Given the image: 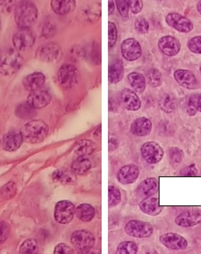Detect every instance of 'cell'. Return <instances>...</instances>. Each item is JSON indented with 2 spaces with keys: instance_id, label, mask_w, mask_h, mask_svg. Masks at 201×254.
Here are the masks:
<instances>
[{
  "instance_id": "6da1fadb",
  "label": "cell",
  "mask_w": 201,
  "mask_h": 254,
  "mask_svg": "<svg viewBox=\"0 0 201 254\" xmlns=\"http://www.w3.org/2000/svg\"><path fill=\"white\" fill-rule=\"evenodd\" d=\"M24 59L18 51L11 47L0 49V73L3 75H11L18 71Z\"/></svg>"
},
{
  "instance_id": "7a4b0ae2",
  "label": "cell",
  "mask_w": 201,
  "mask_h": 254,
  "mask_svg": "<svg viewBox=\"0 0 201 254\" xmlns=\"http://www.w3.org/2000/svg\"><path fill=\"white\" fill-rule=\"evenodd\" d=\"M23 138L26 142L37 144L45 140L49 133V127L42 120H32L21 129Z\"/></svg>"
},
{
  "instance_id": "3957f363",
  "label": "cell",
  "mask_w": 201,
  "mask_h": 254,
  "mask_svg": "<svg viewBox=\"0 0 201 254\" xmlns=\"http://www.w3.org/2000/svg\"><path fill=\"white\" fill-rule=\"evenodd\" d=\"M38 17V9L35 4L30 2H22L17 5L14 11V19L20 28H29L36 22Z\"/></svg>"
},
{
  "instance_id": "277c9868",
  "label": "cell",
  "mask_w": 201,
  "mask_h": 254,
  "mask_svg": "<svg viewBox=\"0 0 201 254\" xmlns=\"http://www.w3.org/2000/svg\"><path fill=\"white\" fill-rule=\"evenodd\" d=\"M125 232L128 236L136 239H147L153 233V227L151 223L140 220H132L125 224Z\"/></svg>"
},
{
  "instance_id": "5b68a950",
  "label": "cell",
  "mask_w": 201,
  "mask_h": 254,
  "mask_svg": "<svg viewBox=\"0 0 201 254\" xmlns=\"http://www.w3.org/2000/svg\"><path fill=\"white\" fill-rule=\"evenodd\" d=\"M36 58L46 63L57 62L63 56L61 48L56 43H48L40 46L36 52Z\"/></svg>"
},
{
  "instance_id": "8992f818",
  "label": "cell",
  "mask_w": 201,
  "mask_h": 254,
  "mask_svg": "<svg viewBox=\"0 0 201 254\" xmlns=\"http://www.w3.org/2000/svg\"><path fill=\"white\" fill-rule=\"evenodd\" d=\"M142 157L147 163L157 164L162 160L164 152L162 147L156 141H147L140 148Z\"/></svg>"
},
{
  "instance_id": "52a82bcc",
  "label": "cell",
  "mask_w": 201,
  "mask_h": 254,
  "mask_svg": "<svg viewBox=\"0 0 201 254\" xmlns=\"http://www.w3.org/2000/svg\"><path fill=\"white\" fill-rule=\"evenodd\" d=\"M168 25L182 33H189L194 29V24L188 17L179 13H169L165 16Z\"/></svg>"
},
{
  "instance_id": "ba28073f",
  "label": "cell",
  "mask_w": 201,
  "mask_h": 254,
  "mask_svg": "<svg viewBox=\"0 0 201 254\" xmlns=\"http://www.w3.org/2000/svg\"><path fill=\"white\" fill-rule=\"evenodd\" d=\"M57 79L58 82L63 87L70 88L78 82L79 72L75 66L65 64L58 71Z\"/></svg>"
},
{
  "instance_id": "9c48e42d",
  "label": "cell",
  "mask_w": 201,
  "mask_h": 254,
  "mask_svg": "<svg viewBox=\"0 0 201 254\" xmlns=\"http://www.w3.org/2000/svg\"><path fill=\"white\" fill-rule=\"evenodd\" d=\"M75 214V205L70 201L63 200L56 203L55 206V220L59 224H67L71 222Z\"/></svg>"
},
{
  "instance_id": "30bf717a",
  "label": "cell",
  "mask_w": 201,
  "mask_h": 254,
  "mask_svg": "<svg viewBox=\"0 0 201 254\" xmlns=\"http://www.w3.org/2000/svg\"><path fill=\"white\" fill-rule=\"evenodd\" d=\"M122 57L128 62H135L142 56V47L140 42L134 38H129L124 40L121 44Z\"/></svg>"
},
{
  "instance_id": "8fae6325",
  "label": "cell",
  "mask_w": 201,
  "mask_h": 254,
  "mask_svg": "<svg viewBox=\"0 0 201 254\" xmlns=\"http://www.w3.org/2000/svg\"><path fill=\"white\" fill-rule=\"evenodd\" d=\"M159 241L166 248L171 251H184L188 247V242L183 236L175 232L163 234L159 237Z\"/></svg>"
},
{
  "instance_id": "7c38bea8",
  "label": "cell",
  "mask_w": 201,
  "mask_h": 254,
  "mask_svg": "<svg viewBox=\"0 0 201 254\" xmlns=\"http://www.w3.org/2000/svg\"><path fill=\"white\" fill-rule=\"evenodd\" d=\"M73 245L80 251L91 250L95 245L96 239L93 234L87 230H78L73 232L71 236Z\"/></svg>"
},
{
  "instance_id": "4fadbf2b",
  "label": "cell",
  "mask_w": 201,
  "mask_h": 254,
  "mask_svg": "<svg viewBox=\"0 0 201 254\" xmlns=\"http://www.w3.org/2000/svg\"><path fill=\"white\" fill-rule=\"evenodd\" d=\"M36 37L29 28H20L13 36V46L18 51H25L34 45Z\"/></svg>"
},
{
  "instance_id": "5bb4252c",
  "label": "cell",
  "mask_w": 201,
  "mask_h": 254,
  "mask_svg": "<svg viewBox=\"0 0 201 254\" xmlns=\"http://www.w3.org/2000/svg\"><path fill=\"white\" fill-rule=\"evenodd\" d=\"M157 47L163 55L171 58L179 55L181 50V43L177 38L174 36H164L159 39Z\"/></svg>"
},
{
  "instance_id": "9a60e30c",
  "label": "cell",
  "mask_w": 201,
  "mask_h": 254,
  "mask_svg": "<svg viewBox=\"0 0 201 254\" xmlns=\"http://www.w3.org/2000/svg\"><path fill=\"white\" fill-rule=\"evenodd\" d=\"M159 181L156 178H148L144 180L136 190V194L139 198H144L153 197L159 191Z\"/></svg>"
},
{
  "instance_id": "2e32d148",
  "label": "cell",
  "mask_w": 201,
  "mask_h": 254,
  "mask_svg": "<svg viewBox=\"0 0 201 254\" xmlns=\"http://www.w3.org/2000/svg\"><path fill=\"white\" fill-rule=\"evenodd\" d=\"M140 174V170L138 166L135 164L125 165L118 170L117 181L121 185H132L137 181Z\"/></svg>"
},
{
  "instance_id": "e0dca14e",
  "label": "cell",
  "mask_w": 201,
  "mask_h": 254,
  "mask_svg": "<svg viewBox=\"0 0 201 254\" xmlns=\"http://www.w3.org/2000/svg\"><path fill=\"white\" fill-rule=\"evenodd\" d=\"M174 79L178 84L187 90H196L198 81L194 73L190 70L178 69L174 72Z\"/></svg>"
},
{
  "instance_id": "ac0fdd59",
  "label": "cell",
  "mask_w": 201,
  "mask_h": 254,
  "mask_svg": "<svg viewBox=\"0 0 201 254\" xmlns=\"http://www.w3.org/2000/svg\"><path fill=\"white\" fill-rule=\"evenodd\" d=\"M121 104L125 107V109L131 112H136L140 110L142 106V101L140 97L136 94V92L125 88L121 92Z\"/></svg>"
},
{
  "instance_id": "d6986e66",
  "label": "cell",
  "mask_w": 201,
  "mask_h": 254,
  "mask_svg": "<svg viewBox=\"0 0 201 254\" xmlns=\"http://www.w3.org/2000/svg\"><path fill=\"white\" fill-rule=\"evenodd\" d=\"M51 95L47 90H39L32 92L27 99V103L35 109H41L50 103Z\"/></svg>"
},
{
  "instance_id": "ffe728a7",
  "label": "cell",
  "mask_w": 201,
  "mask_h": 254,
  "mask_svg": "<svg viewBox=\"0 0 201 254\" xmlns=\"http://www.w3.org/2000/svg\"><path fill=\"white\" fill-rule=\"evenodd\" d=\"M175 223L181 228H193L201 224V213L197 211H186L179 214L175 219Z\"/></svg>"
},
{
  "instance_id": "44dd1931",
  "label": "cell",
  "mask_w": 201,
  "mask_h": 254,
  "mask_svg": "<svg viewBox=\"0 0 201 254\" xmlns=\"http://www.w3.org/2000/svg\"><path fill=\"white\" fill-rule=\"evenodd\" d=\"M160 201L156 197H150L142 200L139 204L140 210L145 214L151 217H156L160 214L164 209V206H160Z\"/></svg>"
},
{
  "instance_id": "7402d4cb",
  "label": "cell",
  "mask_w": 201,
  "mask_h": 254,
  "mask_svg": "<svg viewBox=\"0 0 201 254\" xmlns=\"http://www.w3.org/2000/svg\"><path fill=\"white\" fill-rule=\"evenodd\" d=\"M153 128V124L151 120L142 116L133 121L131 125V132L137 136H146L151 133Z\"/></svg>"
},
{
  "instance_id": "603a6c76",
  "label": "cell",
  "mask_w": 201,
  "mask_h": 254,
  "mask_svg": "<svg viewBox=\"0 0 201 254\" xmlns=\"http://www.w3.org/2000/svg\"><path fill=\"white\" fill-rule=\"evenodd\" d=\"M23 140L24 138L21 131H10L3 136V148L7 151H16L21 147Z\"/></svg>"
},
{
  "instance_id": "cb8c5ba5",
  "label": "cell",
  "mask_w": 201,
  "mask_h": 254,
  "mask_svg": "<svg viewBox=\"0 0 201 254\" xmlns=\"http://www.w3.org/2000/svg\"><path fill=\"white\" fill-rule=\"evenodd\" d=\"M45 81L46 77L44 74L42 72H34L25 77L23 84L25 90L32 93L40 90V88L45 83Z\"/></svg>"
},
{
  "instance_id": "d4e9b609",
  "label": "cell",
  "mask_w": 201,
  "mask_h": 254,
  "mask_svg": "<svg viewBox=\"0 0 201 254\" xmlns=\"http://www.w3.org/2000/svg\"><path fill=\"white\" fill-rule=\"evenodd\" d=\"M124 69L123 62L119 58H116L112 61L109 64L108 78L109 82L112 84H116L123 79Z\"/></svg>"
},
{
  "instance_id": "484cf974",
  "label": "cell",
  "mask_w": 201,
  "mask_h": 254,
  "mask_svg": "<svg viewBox=\"0 0 201 254\" xmlns=\"http://www.w3.org/2000/svg\"><path fill=\"white\" fill-rule=\"evenodd\" d=\"M51 7L59 15H66L75 10L76 2L74 0H52Z\"/></svg>"
},
{
  "instance_id": "4316f807",
  "label": "cell",
  "mask_w": 201,
  "mask_h": 254,
  "mask_svg": "<svg viewBox=\"0 0 201 254\" xmlns=\"http://www.w3.org/2000/svg\"><path fill=\"white\" fill-rule=\"evenodd\" d=\"M52 180L54 182L63 184V185H72L76 182V177L73 171L67 169H58L52 174Z\"/></svg>"
},
{
  "instance_id": "83f0119b",
  "label": "cell",
  "mask_w": 201,
  "mask_h": 254,
  "mask_svg": "<svg viewBox=\"0 0 201 254\" xmlns=\"http://www.w3.org/2000/svg\"><path fill=\"white\" fill-rule=\"evenodd\" d=\"M127 78H128V81H129L130 86L136 92L143 94L145 91L146 87H147V80H146L145 76L142 73L133 71V72L129 73Z\"/></svg>"
},
{
  "instance_id": "f1b7e54d",
  "label": "cell",
  "mask_w": 201,
  "mask_h": 254,
  "mask_svg": "<svg viewBox=\"0 0 201 254\" xmlns=\"http://www.w3.org/2000/svg\"><path fill=\"white\" fill-rule=\"evenodd\" d=\"M75 215L81 221L90 222L95 217L96 210L90 204H81L75 209Z\"/></svg>"
},
{
  "instance_id": "f546056e",
  "label": "cell",
  "mask_w": 201,
  "mask_h": 254,
  "mask_svg": "<svg viewBox=\"0 0 201 254\" xmlns=\"http://www.w3.org/2000/svg\"><path fill=\"white\" fill-rule=\"evenodd\" d=\"M96 145L90 140H81L75 144L74 152L78 157H87L95 151Z\"/></svg>"
},
{
  "instance_id": "4dcf8cb0",
  "label": "cell",
  "mask_w": 201,
  "mask_h": 254,
  "mask_svg": "<svg viewBox=\"0 0 201 254\" xmlns=\"http://www.w3.org/2000/svg\"><path fill=\"white\" fill-rule=\"evenodd\" d=\"M91 167V161L87 157H78L71 165L73 172L78 175H84L90 171Z\"/></svg>"
},
{
  "instance_id": "1f68e13d",
  "label": "cell",
  "mask_w": 201,
  "mask_h": 254,
  "mask_svg": "<svg viewBox=\"0 0 201 254\" xmlns=\"http://www.w3.org/2000/svg\"><path fill=\"white\" fill-rule=\"evenodd\" d=\"M159 106L163 112L172 113L177 107V101L173 94H166L159 101Z\"/></svg>"
},
{
  "instance_id": "d6a6232c",
  "label": "cell",
  "mask_w": 201,
  "mask_h": 254,
  "mask_svg": "<svg viewBox=\"0 0 201 254\" xmlns=\"http://www.w3.org/2000/svg\"><path fill=\"white\" fill-rule=\"evenodd\" d=\"M16 115L22 120H31L37 115V112L29 104L24 102L17 106Z\"/></svg>"
},
{
  "instance_id": "836d02e7",
  "label": "cell",
  "mask_w": 201,
  "mask_h": 254,
  "mask_svg": "<svg viewBox=\"0 0 201 254\" xmlns=\"http://www.w3.org/2000/svg\"><path fill=\"white\" fill-rule=\"evenodd\" d=\"M147 81L151 87H159L163 83L162 74L158 69L151 68L147 71Z\"/></svg>"
},
{
  "instance_id": "e575fe53",
  "label": "cell",
  "mask_w": 201,
  "mask_h": 254,
  "mask_svg": "<svg viewBox=\"0 0 201 254\" xmlns=\"http://www.w3.org/2000/svg\"><path fill=\"white\" fill-rule=\"evenodd\" d=\"M139 247L132 241H124L117 246L115 254H137Z\"/></svg>"
},
{
  "instance_id": "d590c367",
  "label": "cell",
  "mask_w": 201,
  "mask_h": 254,
  "mask_svg": "<svg viewBox=\"0 0 201 254\" xmlns=\"http://www.w3.org/2000/svg\"><path fill=\"white\" fill-rule=\"evenodd\" d=\"M20 254H40L36 239H28L21 244Z\"/></svg>"
},
{
  "instance_id": "8d00e7d4",
  "label": "cell",
  "mask_w": 201,
  "mask_h": 254,
  "mask_svg": "<svg viewBox=\"0 0 201 254\" xmlns=\"http://www.w3.org/2000/svg\"><path fill=\"white\" fill-rule=\"evenodd\" d=\"M185 154L179 147H171L168 150V159L173 164H179L184 159Z\"/></svg>"
},
{
  "instance_id": "74e56055",
  "label": "cell",
  "mask_w": 201,
  "mask_h": 254,
  "mask_svg": "<svg viewBox=\"0 0 201 254\" xmlns=\"http://www.w3.org/2000/svg\"><path fill=\"white\" fill-rule=\"evenodd\" d=\"M109 206L114 207L121 201V193L115 186H109L108 189Z\"/></svg>"
},
{
  "instance_id": "f35d334b",
  "label": "cell",
  "mask_w": 201,
  "mask_h": 254,
  "mask_svg": "<svg viewBox=\"0 0 201 254\" xmlns=\"http://www.w3.org/2000/svg\"><path fill=\"white\" fill-rule=\"evenodd\" d=\"M116 6L121 17L126 21L129 17V4L127 0H116Z\"/></svg>"
},
{
  "instance_id": "ab89813d",
  "label": "cell",
  "mask_w": 201,
  "mask_h": 254,
  "mask_svg": "<svg viewBox=\"0 0 201 254\" xmlns=\"http://www.w3.org/2000/svg\"><path fill=\"white\" fill-rule=\"evenodd\" d=\"M182 107L183 110L186 112V114L190 116H194L198 113V111L194 106V101H193L192 95L186 97L182 102Z\"/></svg>"
},
{
  "instance_id": "60d3db41",
  "label": "cell",
  "mask_w": 201,
  "mask_h": 254,
  "mask_svg": "<svg viewBox=\"0 0 201 254\" xmlns=\"http://www.w3.org/2000/svg\"><path fill=\"white\" fill-rule=\"evenodd\" d=\"M135 28H136V30L139 33L142 34V35H145V34H147L149 32V22L144 17H137L136 19V21H135Z\"/></svg>"
},
{
  "instance_id": "b9f144b4",
  "label": "cell",
  "mask_w": 201,
  "mask_h": 254,
  "mask_svg": "<svg viewBox=\"0 0 201 254\" xmlns=\"http://www.w3.org/2000/svg\"><path fill=\"white\" fill-rule=\"evenodd\" d=\"M187 47L196 55H201V36H197L190 39L187 43Z\"/></svg>"
},
{
  "instance_id": "7bdbcfd3",
  "label": "cell",
  "mask_w": 201,
  "mask_h": 254,
  "mask_svg": "<svg viewBox=\"0 0 201 254\" xmlns=\"http://www.w3.org/2000/svg\"><path fill=\"white\" fill-rule=\"evenodd\" d=\"M16 191H17V189H16L15 184L10 182L4 185L3 187L1 189L0 194L2 195V198H10L16 194Z\"/></svg>"
},
{
  "instance_id": "ee69618b",
  "label": "cell",
  "mask_w": 201,
  "mask_h": 254,
  "mask_svg": "<svg viewBox=\"0 0 201 254\" xmlns=\"http://www.w3.org/2000/svg\"><path fill=\"white\" fill-rule=\"evenodd\" d=\"M108 46L109 48H112L115 45L117 40V29L114 22L109 21L108 23Z\"/></svg>"
},
{
  "instance_id": "f6af8a7d",
  "label": "cell",
  "mask_w": 201,
  "mask_h": 254,
  "mask_svg": "<svg viewBox=\"0 0 201 254\" xmlns=\"http://www.w3.org/2000/svg\"><path fill=\"white\" fill-rule=\"evenodd\" d=\"M53 254H75V251L67 243H60L55 247Z\"/></svg>"
},
{
  "instance_id": "bcb514c9",
  "label": "cell",
  "mask_w": 201,
  "mask_h": 254,
  "mask_svg": "<svg viewBox=\"0 0 201 254\" xmlns=\"http://www.w3.org/2000/svg\"><path fill=\"white\" fill-rule=\"evenodd\" d=\"M9 234V224L5 221H0V245L6 241Z\"/></svg>"
},
{
  "instance_id": "7dc6e473",
  "label": "cell",
  "mask_w": 201,
  "mask_h": 254,
  "mask_svg": "<svg viewBox=\"0 0 201 254\" xmlns=\"http://www.w3.org/2000/svg\"><path fill=\"white\" fill-rule=\"evenodd\" d=\"M129 9L132 13L137 14L143 10L144 2L142 0H130L129 1Z\"/></svg>"
},
{
  "instance_id": "c3c4849f",
  "label": "cell",
  "mask_w": 201,
  "mask_h": 254,
  "mask_svg": "<svg viewBox=\"0 0 201 254\" xmlns=\"http://www.w3.org/2000/svg\"><path fill=\"white\" fill-rule=\"evenodd\" d=\"M198 170L196 167L195 164H191L186 168L183 169L180 172L181 176H184V177H196L198 176Z\"/></svg>"
},
{
  "instance_id": "681fc988",
  "label": "cell",
  "mask_w": 201,
  "mask_h": 254,
  "mask_svg": "<svg viewBox=\"0 0 201 254\" xmlns=\"http://www.w3.org/2000/svg\"><path fill=\"white\" fill-rule=\"evenodd\" d=\"M13 1H0V12L1 13H9L13 7Z\"/></svg>"
},
{
  "instance_id": "f907efd6",
  "label": "cell",
  "mask_w": 201,
  "mask_h": 254,
  "mask_svg": "<svg viewBox=\"0 0 201 254\" xmlns=\"http://www.w3.org/2000/svg\"><path fill=\"white\" fill-rule=\"evenodd\" d=\"M192 97L196 109L201 113V94H193Z\"/></svg>"
},
{
  "instance_id": "816d5d0a",
  "label": "cell",
  "mask_w": 201,
  "mask_h": 254,
  "mask_svg": "<svg viewBox=\"0 0 201 254\" xmlns=\"http://www.w3.org/2000/svg\"><path fill=\"white\" fill-rule=\"evenodd\" d=\"M140 254H158V252L153 247H144L142 248Z\"/></svg>"
},
{
  "instance_id": "f5cc1de1",
  "label": "cell",
  "mask_w": 201,
  "mask_h": 254,
  "mask_svg": "<svg viewBox=\"0 0 201 254\" xmlns=\"http://www.w3.org/2000/svg\"><path fill=\"white\" fill-rule=\"evenodd\" d=\"M109 15H111L114 13V9H115V4L114 1H109Z\"/></svg>"
},
{
  "instance_id": "db71d44e",
  "label": "cell",
  "mask_w": 201,
  "mask_h": 254,
  "mask_svg": "<svg viewBox=\"0 0 201 254\" xmlns=\"http://www.w3.org/2000/svg\"><path fill=\"white\" fill-rule=\"evenodd\" d=\"M78 254H99L96 251H92V250H87V251H82Z\"/></svg>"
},
{
  "instance_id": "11a10c76",
  "label": "cell",
  "mask_w": 201,
  "mask_h": 254,
  "mask_svg": "<svg viewBox=\"0 0 201 254\" xmlns=\"http://www.w3.org/2000/svg\"><path fill=\"white\" fill-rule=\"evenodd\" d=\"M197 9H198V13L201 15V0L198 1V4H197Z\"/></svg>"
},
{
  "instance_id": "9f6ffc18",
  "label": "cell",
  "mask_w": 201,
  "mask_h": 254,
  "mask_svg": "<svg viewBox=\"0 0 201 254\" xmlns=\"http://www.w3.org/2000/svg\"><path fill=\"white\" fill-rule=\"evenodd\" d=\"M0 25H1V19H0Z\"/></svg>"
},
{
  "instance_id": "6f0895ef",
  "label": "cell",
  "mask_w": 201,
  "mask_h": 254,
  "mask_svg": "<svg viewBox=\"0 0 201 254\" xmlns=\"http://www.w3.org/2000/svg\"><path fill=\"white\" fill-rule=\"evenodd\" d=\"M0 144H1V140H0Z\"/></svg>"
},
{
  "instance_id": "680465c9",
  "label": "cell",
  "mask_w": 201,
  "mask_h": 254,
  "mask_svg": "<svg viewBox=\"0 0 201 254\" xmlns=\"http://www.w3.org/2000/svg\"></svg>"
}]
</instances>
